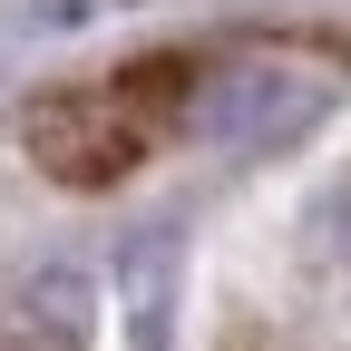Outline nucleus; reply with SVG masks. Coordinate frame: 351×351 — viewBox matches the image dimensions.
Returning <instances> with one entry per match:
<instances>
[{
  "label": "nucleus",
  "mask_w": 351,
  "mask_h": 351,
  "mask_svg": "<svg viewBox=\"0 0 351 351\" xmlns=\"http://www.w3.org/2000/svg\"><path fill=\"white\" fill-rule=\"evenodd\" d=\"M313 108H322V78H313V69H293V59H244V69L215 78L205 127H215L225 147H274V137H293Z\"/></svg>",
  "instance_id": "obj_1"
},
{
  "label": "nucleus",
  "mask_w": 351,
  "mask_h": 351,
  "mask_svg": "<svg viewBox=\"0 0 351 351\" xmlns=\"http://www.w3.org/2000/svg\"><path fill=\"white\" fill-rule=\"evenodd\" d=\"M302 244H313V274H322L332 293H351V186L313 215V234H302Z\"/></svg>",
  "instance_id": "obj_2"
}]
</instances>
